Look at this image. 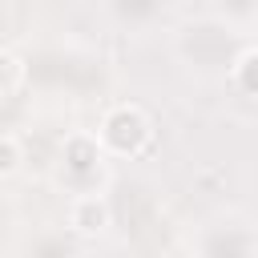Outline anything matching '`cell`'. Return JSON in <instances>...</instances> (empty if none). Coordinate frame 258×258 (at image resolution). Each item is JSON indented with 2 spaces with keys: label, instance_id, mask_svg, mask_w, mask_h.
I'll return each mask as SVG.
<instances>
[{
  "label": "cell",
  "instance_id": "7",
  "mask_svg": "<svg viewBox=\"0 0 258 258\" xmlns=\"http://www.w3.org/2000/svg\"><path fill=\"white\" fill-rule=\"evenodd\" d=\"M24 258H81V250H77V242H73V234L64 230H44V234H36L28 246H24Z\"/></svg>",
  "mask_w": 258,
  "mask_h": 258
},
{
  "label": "cell",
  "instance_id": "4",
  "mask_svg": "<svg viewBox=\"0 0 258 258\" xmlns=\"http://www.w3.org/2000/svg\"><path fill=\"white\" fill-rule=\"evenodd\" d=\"M194 258H258V222L246 214H214L189 238Z\"/></svg>",
  "mask_w": 258,
  "mask_h": 258
},
{
  "label": "cell",
  "instance_id": "3",
  "mask_svg": "<svg viewBox=\"0 0 258 258\" xmlns=\"http://www.w3.org/2000/svg\"><path fill=\"white\" fill-rule=\"evenodd\" d=\"M93 133H97L101 149L109 153V161H133V157L149 153V145L157 137V125H153L149 109H141L137 101H117L101 113Z\"/></svg>",
  "mask_w": 258,
  "mask_h": 258
},
{
  "label": "cell",
  "instance_id": "12",
  "mask_svg": "<svg viewBox=\"0 0 258 258\" xmlns=\"http://www.w3.org/2000/svg\"><path fill=\"white\" fill-rule=\"evenodd\" d=\"M149 258H194L189 250H157V254H149Z\"/></svg>",
  "mask_w": 258,
  "mask_h": 258
},
{
  "label": "cell",
  "instance_id": "5",
  "mask_svg": "<svg viewBox=\"0 0 258 258\" xmlns=\"http://www.w3.org/2000/svg\"><path fill=\"white\" fill-rule=\"evenodd\" d=\"M173 4L177 0H97V12L105 16L109 28L125 36H145L173 16Z\"/></svg>",
  "mask_w": 258,
  "mask_h": 258
},
{
  "label": "cell",
  "instance_id": "6",
  "mask_svg": "<svg viewBox=\"0 0 258 258\" xmlns=\"http://www.w3.org/2000/svg\"><path fill=\"white\" fill-rule=\"evenodd\" d=\"M113 226V206L105 194H81V198H69L64 206V230L81 242H93L101 238L105 230Z\"/></svg>",
  "mask_w": 258,
  "mask_h": 258
},
{
  "label": "cell",
  "instance_id": "8",
  "mask_svg": "<svg viewBox=\"0 0 258 258\" xmlns=\"http://www.w3.org/2000/svg\"><path fill=\"white\" fill-rule=\"evenodd\" d=\"M230 85L238 93H246V97H258V44H246L242 48V56L230 69Z\"/></svg>",
  "mask_w": 258,
  "mask_h": 258
},
{
  "label": "cell",
  "instance_id": "9",
  "mask_svg": "<svg viewBox=\"0 0 258 258\" xmlns=\"http://www.w3.org/2000/svg\"><path fill=\"white\" fill-rule=\"evenodd\" d=\"M24 77H28V64H24L16 52L0 48V97H12V93L24 85Z\"/></svg>",
  "mask_w": 258,
  "mask_h": 258
},
{
  "label": "cell",
  "instance_id": "11",
  "mask_svg": "<svg viewBox=\"0 0 258 258\" xmlns=\"http://www.w3.org/2000/svg\"><path fill=\"white\" fill-rule=\"evenodd\" d=\"M8 226H12V202L0 194V238L8 234Z\"/></svg>",
  "mask_w": 258,
  "mask_h": 258
},
{
  "label": "cell",
  "instance_id": "2",
  "mask_svg": "<svg viewBox=\"0 0 258 258\" xmlns=\"http://www.w3.org/2000/svg\"><path fill=\"white\" fill-rule=\"evenodd\" d=\"M52 181H56L69 198L105 194V181H109V153L101 149V141H97L93 129H73V133L60 141Z\"/></svg>",
  "mask_w": 258,
  "mask_h": 258
},
{
  "label": "cell",
  "instance_id": "10",
  "mask_svg": "<svg viewBox=\"0 0 258 258\" xmlns=\"http://www.w3.org/2000/svg\"><path fill=\"white\" fill-rule=\"evenodd\" d=\"M24 165V145L16 133H0V181H8L12 173H20Z\"/></svg>",
  "mask_w": 258,
  "mask_h": 258
},
{
  "label": "cell",
  "instance_id": "1",
  "mask_svg": "<svg viewBox=\"0 0 258 258\" xmlns=\"http://www.w3.org/2000/svg\"><path fill=\"white\" fill-rule=\"evenodd\" d=\"M246 44L250 40H246L242 24H234L218 12L185 16V20L173 24V36H169L177 64L198 81H230V69L242 56Z\"/></svg>",
  "mask_w": 258,
  "mask_h": 258
}]
</instances>
